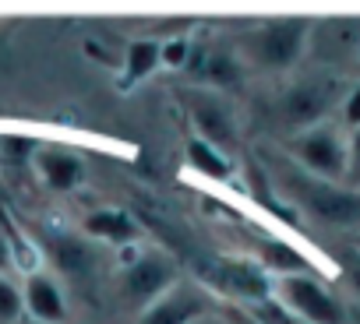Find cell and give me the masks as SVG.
Instances as JSON below:
<instances>
[{"mask_svg": "<svg viewBox=\"0 0 360 324\" xmlns=\"http://www.w3.org/2000/svg\"><path fill=\"white\" fill-rule=\"evenodd\" d=\"M184 106H188V116H191V123L198 130L195 137L209 141L212 148H219L226 155L240 144L237 113H233V106L219 92H212V88H191V92H184Z\"/></svg>", "mask_w": 360, "mask_h": 324, "instance_id": "cell-7", "label": "cell"}, {"mask_svg": "<svg viewBox=\"0 0 360 324\" xmlns=\"http://www.w3.org/2000/svg\"><path fill=\"white\" fill-rule=\"evenodd\" d=\"M339 81L335 78H304V81H293L290 88H283L279 102H276V120L293 130V134H304L311 127H321V120L339 106Z\"/></svg>", "mask_w": 360, "mask_h": 324, "instance_id": "cell-2", "label": "cell"}, {"mask_svg": "<svg viewBox=\"0 0 360 324\" xmlns=\"http://www.w3.org/2000/svg\"><path fill=\"white\" fill-rule=\"evenodd\" d=\"M25 296V310L36 317V324H64L68 320V299H64V285L57 282V275L36 271L25 278L22 285Z\"/></svg>", "mask_w": 360, "mask_h": 324, "instance_id": "cell-11", "label": "cell"}, {"mask_svg": "<svg viewBox=\"0 0 360 324\" xmlns=\"http://www.w3.org/2000/svg\"><path fill=\"white\" fill-rule=\"evenodd\" d=\"M195 324H226V320H223V317H216V313H205V317H202V320H195Z\"/></svg>", "mask_w": 360, "mask_h": 324, "instance_id": "cell-26", "label": "cell"}, {"mask_svg": "<svg viewBox=\"0 0 360 324\" xmlns=\"http://www.w3.org/2000/svg\"><path fill=\"white\" fill-rule=\"evenodd\" d=\"M339 264H342V275H346V282L360 292V250L356 247H349V250H342L339 254Z\"/></svg>", "mask_w": 360, "mask_h": 324, "instance_id": "cell-23", "label": "cell"}, {"mask_svg": "<svg viewBox=\"0 0 360 324\" xmlns=\"http://www.w3.org/2000/svg\"><path fill=\"white\" fill-rule=\"evenodd\" d=\"M244 187H248V194L265 208V212H272L276 219H283V222H297V212L276 194V184H272V177H269V170L262 166V162H248L244 166Z\"/></svg>", "mask_w": 360, "mask_h": 324, "instance_id": "cell-15", "label": "cell"}, {"mask_svg": "<svg viewBox=\"0 0 360 324\" xmlns=\"http://www.w3.org/2000/svg\"><path fill=\"white\" fill-rule=\"evenodd\" d=\"M342 120H346V127L360 130V85L346 95V102H342Z\"/></svg>", "mask_w": 360, "mask_h": 324, "instance_id": "cell-24", "label": "cell"}, {"mask_svg": "<svg viewBox=\"0 0 360 324\" xmlns=\"http://www.w3.org/2000/svg\"><path fill=\"white\" fill-rule=\"evenodd\" d=\"M46 250L53 254L57 268L64 275H92V264H96V254L89 250V243L82 236H71V233H46Z\"/></svg>", "mask_w": 360, "mask_h": 324, "instance_id": "cell-13", "label": "cell"}, {"mask_svg": "<svg viewBox=\"0 0 360 324\" xmlns=\"http://www.w3.org/2000/svg\"><path fill=\"white\" fill-rule=\"evenodd\" d=\"M82 233L89 240H99V243H113V247H131L138 243L141 236V226L124 212V208H96L92 215H85L82 222Z\"/></svg>", "mask_w": 360, "mask_h": 324, "instance_id": "cell-12", "label": "cell"}, {"mask_svg": "<svg viewBox=\"0 0 360 324\" xmlns=\"http://www.w3.org/2000/svg\"><path fill=\"white\" fill-rule=\"evenodd\" d=\"M32 166H36L39 180H43L53 194H71V191H78V187L85 184V177H89L85 158L75 155V151L64 148V144H39Z\"/></svg>", "mask_w": 360, "mask_h": 324, "instance_id": "cell-10", "label": "cell"}, {"mask_svg": "<svg viewBox=\"0 0 360 324\" xmlns=\"http://www.w3.org/2000/svg\"><path fill=\"white\" fill-rule=\"evenodd\" d=\"M176 282H180V271H176L173 257H166L162 250H138L134 257L124 261L120 296H124L134 310H145V306H152L162 292H169Z\"/></svg>", "mask_w": 360, "mask_h": 324, "instance_id": "cell-4", "label": "cell"}, {"mask_svg": "<svg viewBox=\"0 0 360 324\" xmlns=\"http://www.w3.org/2000/svg\"><path fill=\"white\" fill-rule=\"evenodd\" d=\"M8 268H11V247H8L4 233H0V275H8Z\"/></svg>", "mask_w": 360, "mask_h": 324, "instance_id": "cell-25", "label": "cell"}, {"mask_svg": "<svg viewBox=\"0 0 360 324\" xmlns=\"http://www.w3.org/2000/svg\"><path fill=\"white\" fill-rule=\"evenodd\" d=\"M269 177L293 212L300 208L311 219L328 222V226H356L360 222V191L318 180V177L304 173L290 158H276Z\"/></svg>", "mask_w": 360, "mask_h": 324, "instance_id": "cell-1", "label": "cell"}, {"mask_svg": "<svg viewBox=\"0 0 360 324\" xmlns=\"http://www.w3.org/2000/svg\"><path fill=\"white\" fill-rule=\"evenodd\" d=\"M237 324H265V320H255V317H248V313H237Z\"/></svg>", "mask_w": 360, "mask_h": 324, "instance_id": "cell-27", "label": "cell"}, {"mask_svg": "<svg viewBox=\"0 0 360 324\" xmlns=\"http://www.w3.org/2000/svg\"><path fill=\"white\" fill-rule=\"evenodd\" d=\"M272 299L304 324H342V303L328 292L318 275H283L272 278Z\"/></svg>", "mask_w": 360, "mask_h": 324, "instance_id": "cell-3", "label": "cell"}, {"mask_svg": "<svg viewBox=\"0 0 360 324\" xmlns=\"http://www.w3.org/2000/svg\"><path fill=\"white\" fill-rule=\"evenodd\" d=\"M159 53H162V43H155V39H134L127 46V60H124V88L145 81L155 67H162L159 64Z\"/></svg>", "mask_w": 360, "mask_h": 324, "instance_id": "cell-18", "label": "cell"}, {"mask_svg": "<svg viewBox=\"0 0 360 324\" xmlns=\"http://www.w3.org/2000/svg\"><path fill=\"white\" fill-rule=\"evenodd\" d=\"M290 162L318 180H328V184H339L346 180V141L335 127H311L304 134H293L290 137Z\"/></svg>", "mask_w": 360, "mask_h": 324, "instance_id": "cell-6", "label": "cell"}, {"mask_svg": "<svg viewBox=\"0 0 360 324\" xmlns=\"http://www.w3.org/2000/svg\"><path fill=\"white\" fill-rule=\"evenodd\" d=\"M188 162H191V170H198V177H209V180H230L237 173L233 155L212 148L202 137H191L188 141Z\"/></svg>", "mask_w": 360, "mask_h": 324, "instance_id": "cell-16", "label": "cell"}, {"mask_svg": "<svg viewBox=\"0 0 360 324\" xmlns=\"http://www.w3.org/2000/svg\"><path fill=\"white\" fill-rule=\"evenodd\" d=\"M209 282L230 296H240V299H251V303H265L272 296V275L258 264V261H248V257H226L219 261L212 271H209Z\"/></svg>", "mask_w": 360, "mask_h": 324, "instance_id": "cell-9", "label": "cell"}, {"mask_svg": "<svg viewBox=\"0 0 360 324\" xmlns=\"http://www.w3.org/2000/svg\"><path fill=\"white\" fill-rule=\"evenodd\" d=\"M209 313V292L188 278H180L169 292H162L152 306L141 310L138 324H195Z\"/></svg>", "mask_w": 360, "mask_h": 324, "instance_id": "cell-8", "label": "cell"}, {"mask_svg": "<svg viewBox=\"0 0 360 324\" xmlns=\"http://www.w3.org/2000/svg\"><path fill=\"white\" fill-rule=\"evenodd\" d=\"M195 74L198 81H205L202 88H230L240 81V64L230 57V53H219V50H202L198 60H195Z\"/></svg>", "mask_w": 360, "mask_h": 324, "instance_id": "cell-17", "label": "cell"}, {"mask_svg": "<svg viewBox=\"0 0 360 324\" xmlns=\"http://www.w3.org/2000/svg\"><path fill=\"white\" fill-rule=\"evenodd\" d=\"M258 264L272 278H283V275H314V264L307 261V254H300L286 240H262L258 243Z\"/></svg>", "mask_w": 360, "mask_h": 324, "instance_id": "cell-14", "label": "cell"}, {"mask_svg": "<svg viewBox=\"0 0 360 324\" xmlns=\"http://www.w3.org/2000/svg\"><path fill=\"white\" fill-rule=\"evenodd\" d=\"M311 39V22L307 18H269L251 32V57L269 67V71H286L293 67Z\"/></svg>", "mask_w": 360, "mask_h": 324, "instance_id": "cell-5", "label": "cell"}, {"mask_svg": "<svg viewBox=\"0 0 360 324\" xmlns=\"http://www.w3.org/2000/svg\"><path fill=\"white\" fill-rule=\"evenodd\" d=\"M188 60H191V43L188 39L173 36V39L162 43V53H159V64L162 67H188Z\"/></svg>", "mask_w": 360, "mask_h": 324, "instance_id": "cell-21", "label": "cell"}, {"mask_svg": "<svg viewBox=\"0 0 360 324\" xmlns=\"http://www.w3.org/2000/svg\"><path fill=\"white\" fill-rule=\"evenodd\" d=\"M353 247H356V250H360V236H356V240H353Z\"/></svg>", "mask_w": 360, "mask_h": 324, "instance_id": "cell-28", "label": "cell"}, {"mask_svg": "<svg viewBox=\"0 0 360 324\" xmlns=\"http://www.w3.org/2000/svg\"><path fill=\"white\" fill-rule=\"evenodd\" d=\"M22 313H25L22 285L11 275H0V324H22Z\"/></svg>", "mask_w": 360, "mask_h": 324, "instance_id": "cell-19", "label": "cell"}, {"mask_svg": "<svg viewBox=\"0 0 360 324\" xmlns=\"http://www.w3.org/2000/svg\"><path fill=\"white\" fill-rule=\"evenodd\" d=\"M36 141L22 137V134H0V162L4 166H29L36 158Z\"/></svg>", "mask_w": 360, "mask_h": 324, "instance_id": "cell-20", "label": "cell"}, {"mask_svg": "<svg viewBox=\"0 0 360 324\" xmlns=\"http://www.w3.org/2000/svg\"><path fill=\"white\" fill-rule=\"evenodd\" d=\"M346 184H360V130H353V137L346 141Z\"/></svg>", "mask_w": 360, "mask_h": 324, "instance_id": "cell-22", "label": "cell"}]
</instances>
